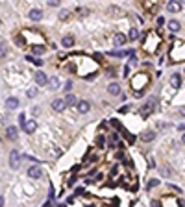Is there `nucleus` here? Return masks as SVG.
Masks as SVG:
<instances>
[{
    "mask_svg": "<svg viewBox=\"0 0 185 207\" xmlns=\"http://www.w3.org/2000/svg\"><path fill=\"white\" fill-rule=\"evenodd\" d=\"M154 106H156V98H150V100L141 107V117H143V118H146V117L154 111Z\"/></svg>",
    "mask_w": 185,
    "mask_h": 207,
    "instance_id": "obj_4",
    "label": "nucleus"
},
{
    "mask_svg": "<svg viewBox=\"0 0 185 207\" xmlns=\"http://www.w3.org/2000/svg\"><path fill=\"white\" fill-rule=\"evenodd\" d=\"M32 52H33L35 56H41V54H44V46H39V44H35V46L32 48Z\"/></svg>",
    "mask_w": 185,
    "mask_h": 207,
    "instance_id": "obj_24",
    "label": "nucleus"
},
{
    "mask_svg": "<svg viewBox=\"0 0 185 207\" xmlns=\"http://www.w3.org/2000/svg\"><path fill=\"white\" fill-rule=\"evenodd\" d=\"M28 17H30L32 20H35V22H37V20H41L43 11H41V9H30V15H28Z\"/></svg>",
    "mask_w": 185,
    "mask_h": 207,
    "instance_id": "obj_15",
    "label": "nucleus"
},
{
    "mask_svg": "<svg viewBox=\"0 0 185 207\" xmlns=\"http://www.w3.org/2000/svg\"><path fill=\"white\" fill-rule=\"evenodd\" d=\"M159 185V180H150L148 183H146V189H154V187H158Z\"/></svg>",
    "mask_w": 185,
    "mask_h": 207,
    "instance_id": "obj_28",
    "label": "nucleus"
},
{
    "mask_svg": "<svg viewBox=\"0 0 185 207\" xmlns=\"http://www.w3.org/2000/svg\"><path fill=\"white\" fill-rule=\"evenodd\" d=\"M170 85H172L174 89H180V85H182V76H180V74H172V76H170Z\"/></svg>",
    "mask_w": 185,
    "mask_h": 207,
    "instance_id": "obj_13",
    "label": "nucleus"
},
{
    "mask_svg": "<svg viewBox=\"0 0 185 207\" xmlns=\"http://www.w3.org/2000/svg\"><path fill=\"white\" fill-rule=\"evenodd\" d=\"M48 85H50L52 89H57V87H59V78H52V80H48Z\"/></svg>",
    "mask_w": 185,
    "mask_h": 207,
    "instance_id": "obj_25",
    "label": "nucleus"
},
{
    "mask_svg": "<svg viewBox=\"0 0 185 207\" xmlns=\"http://www.w3.org/2000/svg\"><path fill=\"white\" fill-rule=\"evenodd\" d=\"M169 28H170V31H180V22L178 20H170L169 22Z\"/></svg>",
    "mask_w": 185,
    "mask_h": 207,
    "instance_id": "obj_23",
    "label": "nucleus"
},
{
    "mask_svg": "<svg viewBox=\"0 0 185 207\" xmlns=\"http://www.w3.org/2000/svg\"><path fill=\"white\" fill-rule=\"evenodd\" d=\"M43 207H52V202L48 200V202H46V204H44V205H43Z\"/></svg>",
    "mask_w": 185,
    "mask_h": 207,
    "instance_id": "obj_42",
    "label": "nucleus"
},
{
    "mask_svg": "<svg viewBox=\"0 0 185 207\" xmlns=\"http://www.w3.org/2000/svg\"><path fill=\"white\" fill-rule=\"evenodd\" d=\"M169 59H170V63H182V61H185V43L183 41H178V43H174L170 46Z\"/></svg>",
    "mask_w": 185,
    "mask_h": 207,
    "instance_id": "obj_1",
    "label": "nucleus"
},
{
    "mask_svg": "<svg viewBox=\"0 0 185 207\" xmlns=\"http://www.w3.org/2000/svg\"><path fill=\"white\" fill-rule=\"evenodd\" d=\"M26 94H28V98H33V96L37 94V91H35V89H30V91H26Z\"/></svg>",
    "mask_w": 185,
    "mask_h": 207,
    "instance_id": "obj_32",
    "label": "nucleus"
},
{
    "mask_svg": "<svg viewBox=\"0 0 185 207\" xmlns=\"http://www.w3.org/2000/svg\"><path fill=\"white\" fill-rule=\"evenodd\" d=\"M128 111H130V106H124V107L120 109V113H128Z\"/></svg>",
    "mask_w": 185,
    "mask_h": 207,
    "instance_id": "obj_38",
    "label": "nucleus"
},
{
    "mask_svg": "<svg viewBox=\"0 0 185 207\" xmlns=\"http://www.w3.org/2000/svg\"><path fill=\"white\" fill-rule=\"evenodd\" d=\"M178 130H185V122H182V124L178 126Z\"/></svg>",
    "mask_w": 185,
    "mask_h": 207,
    "instance_id": "obj_41",
    "label": "nucleus"
},
{
    "mask_svg": "<svg viewBox=\"0 0 185 207\" xmlns=\"http://www.w3.org/2000/svg\"><path fill=\"white\" fill-rule=\"evenodd\" d=\"M135 65H137V57H135V54H132V56H130V61H128L126 67L130 68V67H135Z\"/></svg>",
    "mask_w": 185,
    "mask_h": 207,
    "instance_id": "obj_26",
    "label": "nucleus"
},
{
    "mask_svg": "<svg viewBox=\"0 0 185 207\" xmlns=\"http://www.w3.org/2000/svg\"><path fill=\"white\" fill-rule=\"evenodd\" d=\"M152 207H161V202H158V200H154V202H152Z\"/></svg>",
    "mask_w": 185,
    "mask_h": 207,
    "instance_id": "obj_37",
    "label": "nucleus"
},
{
    "mask_svg": "<svg viewBox=\"0 0 185 207\" xmlns=\"http://www.w3.org/2000/svg\"><path fill=\"white\" fill-rule=\"evenodd\" d=\"M167 9H169L170 13H178V11L182 9V4H180V2H174V0H172V2H169V4H167Z\"/></svg>",
    "mask_w": 185,
    "mask_h": 207,
    "instance_id": "obj_12",
    "label": "nucleus"
},
{
    "mask_svg": "<svg viewBox=\"0 0 185 207\" xmlns=\"http://www.w3.org/2000/svg\"><path fill=\"white\" fill-rule=\"evenodd\" d=\"M26 61H30V63H33V65H37V67L43 65V61H41L39 57H35V56H26Z\"/></svg>",
    "mask_w": 185,
    "mask_h": 207,
    "instance_id": "obj_21",
    "label": "nucleus"
},
{
    "mask_svg": "<svg viewBox=\"0 0 185 207\" xmlns=\"http://www.w3.org/2000/svg\"><path fill=\"white\" fill-rule=\"evenodd\" d=\"M78 104V98L70 93V94H67V98H65V106H76Z\"/></svg>",
    "mask_w": 185,
    "mask_h": 207,
    "instance_id": "obj_19",
    "label": "nucleus"
},
{
    "mask_svg": "<svg viewBox=\"0 0 185 207\" xmlns=\"http://www.w3.org/2000/svg\"><path fill=\"white\" fill-rule=\"evenodd\" d=\"M15 41H17V44H19V46H24V39H22V35H17V39H15Z\"/></svg>",
    "mask_w": 185,
    "mask_h": 207,
    "instance_id": "obj_31",
    "label": "nucleus"
},
{
    "mask_svg": "<svg viewBox=\"0 0 185 207\" xmlns=\"http://www.w3.org/2000/svg\"><path fill=\"white\" fill-rule=\"evenodd\" d=\"M76 109L83 115V113H89V109H91V104L87 102V100H78V104H76Z\"/></svg>",
    "mask_w": 185,
    "mask_h": 207,
    "instance_id": "obj_7",
    "label": "nucleus"
},
{
    "mask_svg": "<svg viewBox=\"0 0 185 207\" xmlns=\"http://www.w3.org/2000/svg\"><path fill=\"white\" fill-rule=\"evenodd\" d=\"M146 83H148V76H146V74H137V76L132 80V87H133L135 93L145 91V85H146Z\"/></svg>",
    "mask_w": 185,
    "mask_h": 207,
    "instance_id": "obj_3",
    "label": "nucleus"
},
{
    "mask_svg": "<svg viewBox=\"0 0 185 207\" xmlns=\"http://www.w3.org/2000/svg\"><path fill=\"white\" fill-rule=\"evenodd\" d=\"M35 83H37V85H46V83H48V76H46L44 72L39 70V72L35 74Z\"/></svg>",
    "mask_w": 185,
    "mask_h": 207,
    "instance_id": "obj_9",
    "label": "nucleus"
},
{
    "mask_svg": "<svg viewBox=\"0 0 185 207\" xmlns=\"http://www.w3.org/2000/svg\"><path fill=\"white\" fill-rule=\"evenodd\" d=\"M154 137H156V133H154V131H145V133H143V141H145V143L154 141Z\"/></svg>",
    "mask_w": 185,
    "mask_h": 207,
    "instance_id": "obj_22",
    "label": "nucleus"
},
{
    "mask_svg": "<svg viewBox=\"0 0 185 207\" xmlns=\"http://www.w3.org/2000/svg\"><path fill=\"white\" fill-rule=\"evenodd\" d=\"M113 43H115V46H122V44L126 43V35H122V33H117V35L113 37Z\"/></svg>",
    "mask_w": 185,
    "mask_h": 207,
    "instance_id": "obj_17",
    "label": "nucleus"
},
{
    "mask_svg": "<svg viewBox=\"0 0 185 207\" xmlns=\"http://www.w3.org/2000/svg\"><path fill=\"white\" fill-rule=\"evenodd\" d=\"M7 52H6V44H0V57H4Z\"/></svg>",
    "mask_w": 185,
    "mask_h": 207,
    "instance_id": "obj_33",
    "label": "nucleus"
},
{
    "mask_svg": "<svg viewBox=\"0 0 185 207\" xmlns=\"http://www.w3.org/2000/svg\"><path fill=\"white\" fill-rule=\"evenodd\" d=\"M76 11H78L80 15H89V9H87V7H78Z\"/></svg>",
    "mask_w": 185,
    "mask_h": 207,
    "instance_id": "obj_30",
    "label": "nucleus"
},
{
    "mask_svg": "<svg viewBox=\"0 0 185 207\" xmlns=\"http://www.w3.org/2000/svg\"><path fill=\"white\" fill-rule=\"evenodd\" d=\"M6 107H7V109H17V107H19V98H15V96L7 98V100H6Z\"/></svg>",
    "mask_w": 185,
    "mask_h": 207,
    "instance_id": "obj_14",
    "label": "nucleus"
},
{
    "mask_svg": "<svg viewBox=\"0 0 185 207\" xmlns=\"http://www.w3.org/2000/svg\"><path fill=\"white\" fill-rule=\"evenodd\" d=\"M182 143H183V144H185V133H183V137H182Z\"/></svg>",
    "mask_w": 185,
    "mask_h": 207,
    "instance_id": "obj_44",
    "label": "nucleus"
},
{
    "mask_svg": "<svg viewBox=\"0 0 185 207\" xmlns=\"http://www.w3.org/2000/svg\"><path fill=\"white\" fill-rule=\"evenodd\" d=\"M6 135H7L9 139H17V135H19V130H17L15 126H7V128H6Z\"/></svg>",
    "mask_w": 185,
    "mask_h": 207,
    "instance_id": "obj_16",
    "label": "nucleus"
},
{
    "mask_svg": "<svg viewBox=\"0 0 185 207\" xmlns=\"http://www.w3.org/2000/svg\"><path fill=\"white\" fill-rule=\"evenodd\" d=\"M48 4H50V6H52V7H56V6H59V2H57V0H50V2H48Z\"/></svg>",
    "mask_w": 185,
    "mask_h": 207,
    "instance_id": "obj_36",
    "label": "nucleus"
},
{
    "mask_svg": "<svg viewBox=\"0 0 185 207\" xmlns=\"http://www.w3.org/2000/svg\"><path fill=\"white\" fill-rule=\"evenodd\" d=\"M180 113H182V115H185V107H182V109H180Z\"/></svg>",
    "mask_w": 185,
    "mask_h": 207,
    "instance_id": "obj_43",
    "label": "nucleus"
},
{
    "mask_svg": "<svg viewBox=\"0 0 185 207\" xmlns=\"http://www.w3.org/2000/svg\"><path fill=\"white\" fill-rule=\"evenodd\" d=\"M28 176H30L32 180H39V178L43 176V170H41V167H39V165H32V167L28 168Z\"/></svg>",
    "mask_w": 185,
    "mask_h": 207,
    "instance_id": "obj_6",
    "label": "nucleus"
},
{
    "mask_svg": "<svg viewBox=\"0 0 185 207\" xmlns=\"http://www.w3.org/2000/svg\"><path fill=\"white\" fill-rule=\"evenodd\" d=\"M9 167L11 168H19L20 167V154H19V150H13L9 154Z\"/></svg>",
    "mask_w": 185,
    "mask_h": 207,
    "instance_id": "obj_5",
    "label": "nucleus"
},
{
    "mask_svg": "<svg viewBox=\"0 0 185 207\" xmlns=\"http://www.w3.org/2000/svg\"><path fill=\"white\" fill-rule=\"evenodd\" d=\"M69 17H70V11H69V9H63V11L59 13V19H61V20H67Z\"/></svg>",
    "mask_w": 185,
    "mask_h": 207,
    "instance_id": "obj_27",
    "label": "nucleus"
},
{
    "mask_svg": "<svg viewBox=\"0 0 185 207\" xmlns=\"http://www.w3.org/2000/svg\"><path fill=\"white\" fill-rule=\"evenodd\" d=\"M19 124L24 128V124H26V115H24V113H20V115H19Z\"/></svg>",
    "mask_w": 185,
    "mask_h": 207,
    "instance_id": "obj_29",
    "label": "nucleus"
},
{
    "mask_svg": "<svg viewBox=\"0 0 185 207\" xmlns=\"http://www.w3.org/2000/svg\"><path fill=\"white\" fill-rule=\"evenodd\" d=\"M80 194H83V189H82V187L76 189V196H80Z\"/></svg>",
    "mask_w": 185,
    "mask_h": 207,
    "instance_id": "obj_39",
    "label": "nucleus"
},
{
    "mask_svg": "<svg viewBox=\"0 0 185 207\" xmlns=\"http://www.w3.org/2000/svg\"><path fill=\"white\" fill-rule=\"evenodd\" d=\"M65 107H67V106H65V100H63V98H54V100H52V109H54V111H63Z\"/></svg>",
    "mask_w": 185,
    "mask_h": 207,
    "instance_id": "obj_8",
    "label": "nucleus"
},
{
    "mask_svg": "<svg viewBox=\"0 0 185 207\" xmlns=\"http://www.w3.org/2000/svg\"><path fill=\"white\" fill-rule=\"evenodd\" d=\"M61 44H63L65 48H70V46L74 44V37H72V35H65V37L61 39Z\"/></svg>",
    "mask_w": 185,
    "mask_h": 207,
    "instance_id": "obj_18",
    "label": "nucleus"
},
{
    "mask_svg": "<svg viewBox=\"0 0 185 207\" xmlns=\"http://www.w3.org/2000/svg\"><path fill=\"white\" fill-rule=\"evenodd\" d=\"M22 130H24L28 135H32V133L37 130V122H35V120H30V122L26 120V124H24V128H22Z\"/></svg>",
    "mask_w": 185,
    "mask_h": 207,
    "instance_id": "obj_11",
    "label": "nucleus"
},
{
    "mask_svg": "<svg viewBox=\"0 0 185 207\" xmlns=\"http://www.w3.org/2000/svg\"><path fill=\"white\" fill-rule=\"evenodd\" d=\"M104 143H106V139H104V137H98V141H96V144H98V146H102Z\"/></svg>",
    "mask_w": 185,
    "mask_h": 207,
    "instance_id": "obj_35",
    "label": "nucleus"
},
{
    "mask_svg": "<svg viewBox=\"0 0 185 207\" xmlns=\"http://www.w3.org/2000/svg\"><path fill=\"white\" fill-rule=\"evenodd\" d=\"M70 89H72V81H67L65 83V91H70Z\"/></svg>",
    "mask_w": 185,
    "mask_h": 207,
    "instance_id": "obj_34",
    "label": "nucleus"
},
{
    "mask_svg": "<svg viewBox=\"0 0 185 207\" xmlns=\"http://www.w3.org/2000/svg\"><path fill=\"white\" fill-rule=\"evenodd\" d=\"M139 35H141L139 30H137V28H132L130 33H128V39H130V41H135V39H139Z\"/></svg>",
    "mask_w": 185,
    "mask_h": 207,
    "instance_id": "obj_20",
    "label": "nucleus"
},
{
    "mask_svg": "<svg viewBox=\"0 0 185 207\" xmlns=\"http://www.w3.org/2000/svg\"><path fill=\"white\" fill-rule=\"evenodd\" d=\"M0 207H4V196L0 194Z\"/></svg>",
    "mask_w": 185,
    "mask_h": 207,
    "instance_id": "obj_40",
    "label": "nucleus"
},
{
    "mask_svg": "<svg viewBox=\"0 0 185 207\" xmlns=\"http://www.w3.org/2000/svg\"><path fill=\"white\" fill-rule=\"evenodd\" d=\"M107 93H109L111 96H119V94H120V85L115 83V81L109 83V85H107Z\"/></svg>",
    "mask_w": 185,
    "mask_h": 207,
    "instance_id": "obj_10",
    "label": "nucleus"
},
{
    "mask_svg": "<svg viewBox=\"0 0 185 207\" xmlns=\"http://www.w3.org/2000/svg\"><path fill=\"white\" fill-rule=\"evenodd\" d=\"M159 43H161L159 33H158V31H148V35H146V39H145V50L150 52V54H154V52L158 50Z\"/></svg>",
    "mask_w": 185,
    "mask_h": 207,
    "instance_id": "obj_2",
    "label": "nucleus"
}]
</instances>
